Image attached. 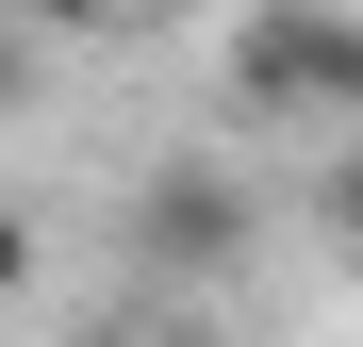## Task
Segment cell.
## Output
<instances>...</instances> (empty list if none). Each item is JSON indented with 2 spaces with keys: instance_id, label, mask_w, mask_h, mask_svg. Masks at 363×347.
Here are the masks:
<instances>
[{
  "instance_id": "6da1fadb",
  "label": "cell",
  "mask_w": 363,
  "mask_h": 347,
  "mask_svg": "<svg viewBox=\"0 0 363 347\" xmlns=\"http://www.w3.org/2000/svg\"><path fill=\"white\" fill-rule=\"evenodd\" d=\"M231 99L248 116H347L363 133V17L347 0H248V17H231Z\"/></svg>"
},
{
  "instance_id": "7a4b0ae2",
  "label": "cell",
  "mask_w": 363,
  "mask_h": 347,
  "mask_svg": "<svg viewBox=\"0 0 363 347\" xmlns=\"http://www.w3.org/2000/svg\"><path fill=\"white\" fill-rule=\"evenodd\" d=\"M133 231H149V265H231V248H248V199H231L215 165H149Z\"/></svg>"
},
{
  "instance_id": "3957f363",
  "label": "cell",
  "mask_w": 363,
  "mask_h": 347,
  "mask_svg": "<svg viewBox=\"0 0 363 347\" xmlns=\"http://www.w3.org/2000/svg\"><path fill=\"white\" fill-rule=\"evenodd\" d=\"M314 215H330V248L363 265V149H330V165H314Z\"/></svg>"
},
{
  "instance_id": "277c9868",
  "label": "cell",
  "mask_w": 363,
  "mask_h": 347,
  "mask_svg": "<svg viewBox=\"0 0 363 347\" xmlns=\"http://www.w3.org/2000/svg\"><path fill=\"white\" fill-rule=\"evenodd\" d=\"M33 17H50V33H116L133 0H33Z\"/></svg>"
},
{
  "instance_id": "5b68a950",
  "label": "cell",
  "mask_w": 363,
  "mask_h": 347,
  "mask_svg": "<svg viewBox=\"0 0 363 347\" xmlns=\"http://www.w3.org/2000/svg\"><path fill=\"white\" fill-rule=\"evenodd\" d=\"M17 281H33V231H17V215H0V298H17Z\"/></svg>"
},
{
  "instance_id": "8992f818",
  "label": "cell",
  "mask_w": 363,
  "mask_h": 347,
  "mask_svg": "<svg viewBox=\"0 0 363 347\" xmlns=\"http://www.w3.org/2000/svg\"><path fill=\"white\" fill-rule=\"evenodd\" d=\"M0 99H17V33H0Z\"/></svg>"
}]
</instances>
